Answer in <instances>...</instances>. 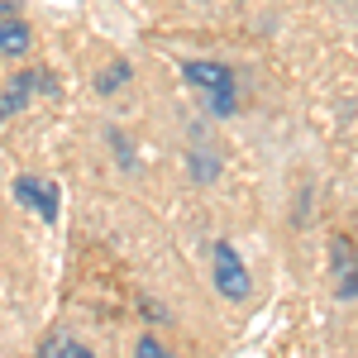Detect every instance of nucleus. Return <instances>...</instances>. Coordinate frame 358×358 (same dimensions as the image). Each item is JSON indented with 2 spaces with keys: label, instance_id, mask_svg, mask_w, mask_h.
<instances>
[{
  "label": "nucleus",
  "instance_id": "1",
  "mask_svg": "<svg viewBox=\"0 0 358 358\" xmlns=\"http://www.w3.org/2000/svg\"><path fill=\"white\" fill-rule=\"evenodd\" d=\"M182 77L206 96V110L210 115H234L239 110V96H234V72L229 62H210V57H187L182 62Z\"/></svg>",
  "mask_w": 358,
  "mask_h": 358
},
{
  "label": "nucleus",
  "instance_id": "2",
  "mask_svg": "<svg viewBox=\"0 0 358 358\" xmlns=\"http://www.w3.org/2000/svg\"><path fill=\"white\" fill-rule=\"evenodd\" d=\"M210 273H215V292H220L224 301H244L248 292H253V277H248L244 258L234 253L229 239H220V244L210 248Z\"/></svg>",
  "mask_w": 358,
  "mask_h": 358
},
{
  "label": "nucleus",
  "instance_id": "3",
  "mask_svg": "<svg viewBox=\"0 0 358 358\" xmlns=\"http://www.w3.org/2000/svg\"><path fill=\"white\" fill-rule=\"evenodd\" d=\"M15 201L34 206L48 224H57V187L48 177H15Z\"/></svg>",
  "mask_w": 358,
  "mask_h": 358
},
{
  "label": "nucleus",
  "instance_id": "4",
  "mask_svg": "<svg viewBox=\"0 0 358 358\" xmlns=\"http://www.w3.org/2000/svg\"><path fill=\"white\" fill-rule=\"evenodd\" d=\"M34 91H53V77H43V72H20L15 82L0 91V120H5V115H15V110H24Z\"/></svg>",
  "mask_w": 358,
  "mask_h": 358
},
{
  "label": "nucleus",
  "instance_id": "5",
  "mask_svg": "<svg viewBox=\"0 0 358 358\" xmlns=\"http://www.w3.org/2000/svg\"><path fill=\"white\" fill-rule=\"evenodd\" d=\"M330 263H334V287H339V296H344V301H354V296H358V248L349 244L344 234L334 239Z\"/></svg>",
  "mask_w": 358,
  "mask_h": 358
},
{
  "label": "nucleus",
  "instance_id": "6",
  "mask_svg": "<svg viewBox=\"0 0 358 358\" xmlns=\"http://www.w3.org/2000/svg\"><path fill=\"white\" fill-rule=\"evenodd\" d=\"M29 24L20 20V15H0V53L5 57H24L29 53Z\"/></svg>",
  "mask_w": 358,
  "mask_h": 358
},
{
  "label": "nucleus",
  "instance_id": "7",
  "mask_svg": "<svg viewBox=\"0 0 358 358\" xmlns=\"http://www.w3.org/2000/svg\"><path fill=\"white\" fill-rule=\"evenodd\" d=\"M38 358H96V354L86 344H77V339H67V334H53V339H43Z\"/></svg>",
  "mask_w": 358,
  "mask_h": 358
},
{
  "label": "nucleus",
  "instance_id": "8",
  "mask_svg": "<svg viewBox=\"0 0 358 358\" xmlns=\"http://www.w3.org/2000/svg\"><path fill=\"white\" fill-rule=\"evenodd\" d=\"M134 358H172L163 349V339L158 334H138V344H134Z\"/></svg>",
  "mask_w": 358,
  "mask_h": 358
},
{
  "label": "nucleus",
  "instance_id": "9",
  "mask_svg": "<svg viewBox=\"0 0 358 358\" xmlns=\"http://www.w3.org/2000/svg\"><path fill=\"white\" fill-rule=\"evenodd\" d=\"M124 77H129V62H115V67H110V72H106V77H96V91L106 96V91H115V86L124 82Z\"/></svg>",
  "mask_w": 358,
  "mask_h": 358
},
{
  "label": "nucleus",
  "instance_id": "10",
  "mask_svg": "<svg viewBox=\"0 0 358 358\" xmlns=\"http://www.w3.org/2000/svg\"><path fill=\"white\" fill-rule=\"evenodd\" d=\"M0 15H15V5H10V0H0Z\"/></svg>",
  "mask_w": 358,
  "mask_h": 358
}]
</instances>
